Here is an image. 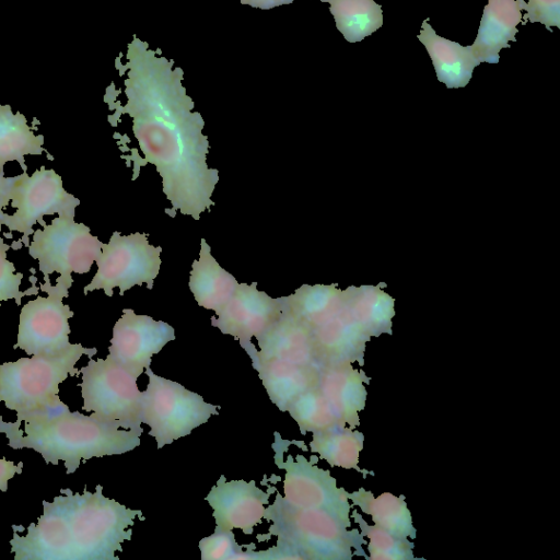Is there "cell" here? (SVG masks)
<instances>
[{"label": "cell", "instance_id": "cell-1", "mask_svg": "<svg viewBox=\"0 0 560 560\" xmlns=\"http://www.w3.org/2000/svg\"><path fill=\"white\" fill-rule=\"evenodd\" d=\"M149 49L133 36L128 44L124 69L127 103L117 114L132 118V131L144 154L141 165L151 163L162 177L171 201L172 218L182 214L199 220L214 205L212 192L219 182L217 168H209V142L201 130L205 121L182 84L184 71L173 69L174 60Z\"/></svg>", "mask_w": 560, "mask_h": 560}, {"label": "cell", "instance_id": "cell-2", "mask_svg": "<svg viewBox=\"0 0 560 560\" xmlns=\"http://www.w3.org/2000/svg\"><path fill=\"white\" fill-rule=\"evenodd\" d=\"M95 492L61 489L52 502L43 500V515L25 535L13 530L15 560H114L131 538L130 526L141 512Z\"/></svg>", "mask_w": 560, "mask_h": 560}, {"label": "cell", "instance_id": "cell-3", "mask_svg": "<svg viewBox=\"0 0 560 560\" xmlns=\"http://www.w3.org/2000/svg\"><path fill=\"white\" fill-rule=\"evenodd\" d=\"M24 428L5 422L0 417V433L8 446L32 448L46 464L65 463L67 474H73L81 460L119 455L140 445L143 430H127L102 422L66 406L59 410L25 418Z\"/></svg>", "mask_w": 560, "mask_h": 560}, {"label": "cell", "instance_id": "cell-4", "mask_svg": "<svg viewBox=\"0 0 560 560\" xmlns=\"http://www.w3.org/2000/svg\"><path fill=\"white\" fill-rule=\"evenodd\" d=\"M96 348L71 343L65 350L34 354L0 365V401L16 412L14 425L31 416L59 410L67 405L59 398V385L69 376L79 375L75 363L86 354L92 358Z\"/></svg>", "mask_w": 560, "mask_h": 560}, {"label": "cell", "instance_id": "cell-5", "mask_svg": "<svg viewBox=\"0 0 560 560\" xmlns=\"http://www.w3.org/2000/svg\"><path fill=\"white\" fill-rule=\"evenodd\" d=\"M265 518L272 521L269 534L277 536V551L290 558L314 560H349L352 548L366 558L362 534L348 527L336 516L319 509L295 508L280 494L265 511Z\"/></svg>", "mask_w": 560, "mask_h": 560}, {"label": "cell", "instance_id": "cell-6", "mask_svg": "<svg viewBox=\"0 0 560 560\" xmlns=\"http://www.w3.org/2000/svg\"><path fill=\"white\" fill-rule=\"evenodd\" d=\"M145 373L149 384L142 393L140 418L150 427L149 434L155 439L158 448L188 435L212 415H218V407L199 394L156 375L150 368Z\"/></svg>", "mask_w": 560, "mask_h": 560}, {"label": "cell", "instance_id": "cell-7", "mask_svg": "<svg viewBox=\"0 0 560 560\" xmlns=\"http://www.w3.org/2000/svg\"><path fill=\"white\" fill-rule=\"evenodd\" d=\"M82 374V409L95 419L127 430H142V392L137 377L115 362L90 359L80 370Z\"/></svg>", "mask_w": 560, "mask_h": 560}, {"label": "cell", "instance_id": "cell-8", "mask_svg": "<svg viewBox=\"0 0 560 560\" xmlns=\"http://www.w3.org/2000/svg\"><path fill=\"white\" fill-rule=\"evenodd\" d=\"M33 232L28 255L38 260L44 277L58 272L56 281L70 289L71 273H86L102 253L103 243L83 223L74 221L72 214H61L50 224Z\"/></svg>", "mask_w": 560, "mask_h": 560}, {"label": "cell", "instance_id": "cell-9", "mask_svg": "<svg viewBox=\"0 0 560 560\" xmlns=\"http://www.w3.org/2000/svg\"><path fill=\"white\" fill-rule=\"evenodd\" d=\"M162 248L149 244L148 234L132 233L120 235L115 231L107 244L102 245V253L95 260L97 271L83 292L104 290L107 296L113 295L114 288L119 294L133 285L153 288L154 279L161 267Z\"/></svg>", "mask_w": 560, "mask_h": 560}, {"label": "cell", "instance_id": "cell-10", "mask_svg": "<svg viewBox=\"0 0 560 560\" xmlns=\"http://www.w3.org/2000/svg\"><path fill=\"white\" fill-rule=\"evenodd\" d=\"M44 278L40 289L48 295L37 296L22 307L18 341L13 346L28 355L57 353L71 345L69 319L74 313L62 302L69 289L59 281L51 285L49 277Z\"/></svg>", "mask_w": 560, "mask_h": 560}, {"label": "cell", "instance_id": "cell-11", "mask_svg": "<svg viewBox=\"0 0 560 560\" xmlns=\"http://www.w3.org/2000/svg\"><path fill=\"white\" fill-rule=\"evenodd\" d=\"M79 205L80 200L63 188L61 176L54 170L42 166L31 176L26 172L18 176L11 197V207L16 211L7 214L3 225L10 231L22 233L21 240L28 246V236L34 232L33 225H46L44 215H74Z\"/></svg>", "mask_w": 560, "mask_h": 560}, {"label": "cell", "instance_id": "cell-12", "mask_svg": "<svg viewBox=\"0 0 560 560\" xmlns=\"http://www.w3.org/2000/svg\"><path fill=\"white\" fill-rule=\"evenodd\" d=\"M283 499L295 508L329 512L347 527L351 526L348 492L337 487L328 470L318 468L302 455L288 456L283 466Z\"/></svg>", "mask_w": 560, "mask_h": 560}, {"label": "cell", "instance_id": "cell-13", "mask_svg": "<svg viewBox=\"0 0 560 560\" xmlns=\"http://www.w3.org/2000/svg\"><path fill=\"white\" fill-rule=\"evenodd\" d=\"M282 298L272 299L257 289V283H237L232 298L211 318V325L222 334L237 339L248 354L256 349L253 337H258L283 313Z\"/></svg>", "mask_w": 560, "mask_h": 560}, {"label": "cell", "instance_id": "cell-14", "mask_svg": "<svg viewBox=\"0 0 560 560\" xmlns=\"http://www.w3.org/2000/svg\"><path fill=\"white\" fill-rule=\"evenodd\" d=\"M174 339V328L167 323L125 308L114 325L108 355L138 378L150 368L153 354Z\"/></svg>", "mask_w": 560, "mask_h": 560}, {"label": "cell", "instance_id": "cell-15", "mask_svg": "<svg viewBox=\"0 0 560 560\" xmlns=\"http://www.w3.org/2000/svg\"><path fill=\"white\" fill-rule=\"evenodd\" d=\"M311 332L319 368L355 361L363 366L365 345L371 337L353 316L351 288L345 290L340 306Z\"/></svg>", "mask_w": 560, "mask_h": 560}, {"label": "cell", "instance_id": "cell-16", "mask_svg": "<svg viewBox=\"0 0 560 560\" xmlns=\"http://www.w3.org/2000/svg\"><path fill=\"white\" fill-rule=\"evenodd\" d=\"M206 500L213 510L217 528H238L248 535L261 522L269 494L258 488L254 480L226 481L222 476Z\"/></svg>", "mask_w": 560, "mask_h": 560}, {"label": "cell", "instance_id": "cell-17", "mask_svg": "<svg viewBox=\"0 0 560 560\" xmlns=\"http://www.w3.org/2000/svg\"><path fill=\"white\" fill-rule=\"evenodd\" d=\"M256 339L259 351L255 350L249 354L252 359H273L319 366L311 330L285 308L282 315Z\"/></svg>", "mask_w": 560, "mask_h": 560}, {"label": "cell", "instance_id": "cell-18", "mask_svg": "<svg viewBox=\"0 0 560 560\" xmlns=\"http://www.w3.org/2000/svg\"><path fill=\"white\" fill-rule=\"evenodd\" d=\"M369 383L370 377L351 363L319 368L318 388L339 420L351 429L360 424L359 412L364 409L368 396L364 384Z\"/></svg>", "mask_w": 560, "mask_h": 560}, {"label": "cell", "instance_id": "cell-19", "mask_svg": "<svg viewBox=\"0 0 560 560\" xmlns=\"http://www.w3.org/2000/svg\"><path fill=\"white\" fill-rule=\"evenodd\" d=\"M524 0H489L483 8L477 37L471 46L480 62L498 63L502 48L516 42L517 25L522 22Z\"/></svg>", "mask_w": 560, "mask_h": 560}, {"label": "cell", "instance_id": "cell-20", "mask_svg": "<svg viewBox=\"0 0 560 560\" xmlns=\"http://www.w3.org/2000/svg\"><path fill=\"white\" fill-rule=\"evenodd\" d=\"M417 37L424 45L440 82L447 89L464 88L468 84L474 69L481 63L470 45L462 46L438 35L428 19L422 22Z\"/></svg>", "mask_w": 560, "mask_h": 560}, {"label": "cell", "instance_id": "cell-21", "mask_svg": "<svg viewBox=\"0 0 560 560\" xmlns=\"http://www.w3.org/2000/svg\"><path fill=\"white\" fill-rule=\"evenodd\" d=\"M252 360L270 400L281 411H287L289 405L302 393L318 385L319 366L273 359Z\"/></svg>", "mask_w": 560, "mask_h": 560}, {"label": "cell", "instance_id": "cell-22", "mask_svg": "<svg viewBox=\"0 0 560 560\" xmlns=\"http://www.w3.org/2000/svg\"><path fill=\"white\" fill-rule=\"evenodd\" d=\"M200 246L199 258L191 265L189 289L199 306L217 314L232 298L238 282L212 257L205 238Z\"/></svg>", "mask_w": 560, "mask_h": 560}, {"label": "cell", "instance_id": "cell-23", "mask_svg": "<svg viewBox=\"0 0 560 560\" xmlns=\"http://www.w3.org/2000/svg\"><path fill=\"white\" fill-rule=\"evenodd\" d=\"M348 498L364 513L371 515L375 525L384 528L398 538H416V528L404 497L384 492L374 497L363 488L348 493Z\"/></svg>", "mask_w": 560, "mask_h": 560}, {"label": "cell", "instance_id": "cell-24", "mask_svg": "<svg viewBox=\"0 0 560 560\" xmlns=\"http://www.w3.org/2000/svg\"><path fill=\"white\" fill-rule=\"evenodd\" d=\"M43 144L44 136H35L23 114H14L10 105L0 104V170L7 162L16 161L26 172L25 155L47 153Z\"/></svg>", "mask_w": 560, "mask_h": 560}, {"label": "cell", "instance_id": "cell-25", "mask_svg": "<svg viewBox=\"0 0 560 560\" xmlns=\"http://www.w3.org/2000/svg\"><path fill=\"white\" fill-rule=\"evenodd\" d=\"M364 435L346 425L334 427L313 433L310 447L331 466L355 469L366 474L359 467L360 452L363 448Z\"/></svg>", "mask_w": 560, "mask_h": 560}, {"label": "cell", "instance_id": "cell-26", "mask_svg": "<svg viewBox=\"0 0 560 560\" xmlns=\"http://www.w3.org/2000/svg\"><path fill=\"white\" fill-rule=\"evenodd\" d=\"M329 4L337 30L349 43L361 42L383 25L382 7L374 0H330Z\"/></svg>", "mask_w": 560, "mask_h": 560}, {"label": "cell", "instance_id": "cell-27", "mask_svg": "<svg viewBox=\"0 0 560 560\" xmlns=\"http://www.w3.org/2000/svg\"><path fill=\"white\" fill-rule=\"evenodd\" d=\"M395 300L376 287L351 289V310L355 320L370 337L392 334Z\"/></svg>", "mask_w": 560, "mask_h": 560}, {"label": "cell", "instance_id": "cell-28", "mask_svg": "<svg viewBox=\"0 0 560 560\" xmlns=\"http://www.w3.org/2000/svg\"><path fill=\"white\" fill-rule=\"evenodd\" d=\"M287 411L298 423L303 434L345 425L339 420L318 386L310 388L298 396L289 405Z\"/></svg>", "mask_w": 560, "mask_h": 560}, {"label": "cell", "instance_id": "cell-29", "mask_svg": "<svg viewBox=\"0 0 560 560\" xmlns=\"http://www.w3.org/2000/svg\"><path fill=\"white\" fill-rule=\"evenodd\" d=\"M352 516L369 539L368 551L371 560H413V544L408 538H398L377 525H369L357 511Z\"/></svg>", "mask_w": 560, "mask_h": 560}, {"label": "cell", "instance_id": "cell-30", "mask_svg": "<svg viewBox=\"0 0 560 560\" xmlns=\"http://www.w3.org/2000/svg\"><path fill=\"white\" fill-rule=\"evenodd\" d=\"M9 248L10 245L5 244L3 238L0 237V306L1 302L10 299H14L15 303L20 305L24 295L37 294L38 292L35 285L25 292L20 290L23 273L15 272L13 262L7 259V250Z\"/></svg>", "mask_w": 560, "mask_h": 560}, {"label": "cell", "instance_id": "cell-31", "mask_svg": "<svg viewBox=\"0 0 560 560\" xmlns=\"http://www.w3.org/2000/svg\"><path fill=\"white\" fill-rule=\"evenodd\" d=\"M202 560H225L242 558V547L236 542L232 530L215 527L211 536L199 542Z\"/></svg>", "mask_w": 560, "mask_h": 560}, {"label": "cell", "instance_id": "cell-32", "mask_svg": "<svg viewBox=\"0 0 560 560\" xmlns=\"http://www.w3.org/2000/svg\"><path fill=\"white\" fill-rule=\"evenodd\" d=\"M523 10L526 11L522 15L523 25L529 21L544 24L548 31H551V26L560 28V0H528Z\"/></svg>", "mask_w": 560, "mask_h": 560}, {"label": "cell", "instance_id": "cell-33", "mask_svg": "<svg viewBox=\"0 0 560 560\" xmlns=\"http://www.w3.org/2000/svg\"><path fill=\"white\" fill-rule=\"evenodd\" d=\"M16 178L18 176L5 177L3 170H0V225L4 224L7 213H4L2 209L11 201L12 189Z\"/></svg>", "mask_w": 560, "mask_h": 560}, {"label": "cell", "instance_id": "cell-34", "mask_svg": "<svg viewBox=\"0 0 560 560\" xmlns=\"http://www.w3.org/2000/svg\"><path fill=\"white\" fill-rule=\"evenodd\" d=\"M22 462L15 465L11 460L0 458V491H7L9 480L13 478L15 474H22Z\"/></svg>", "mask_w": 560, "mask_h": 560}, {"label": "cell", "instance_id": "cell-35", "mask_svg": "<svg viewBox=\"0 0 560 560\" xmlns=\"http://www.w3.org/2000/svg\"><path fill=\"white\" fill-rule=\"evenodd\" d=\"M242 4H248L252 8L270 10L275 7L290 4L294 0H240Z\"/></svg>", "mask_w": 560, "mask_h": 560}, {"label": "cell", "instance_id": "cell-36", "mask_svg": "<svg viewBox=\"0 0 560 560\" xmlns=\"http://www.w3.org/2000/svg\"><path fill=\"white\" fill-rule=\"evenodd\" d=\"M319 1H322V2H328V3H329V1H330V0H319Z\"/></svg>", "mask_w": 560, "mask_h": 560}]
</instances>
